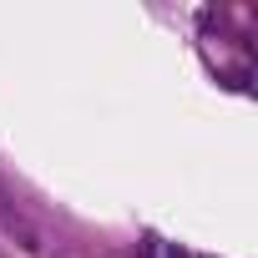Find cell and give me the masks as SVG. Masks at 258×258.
<instances>
[{
	"mask_svg": "<svg viewBox=\"0 0 258 258\" xmlns=\"http://www.w3.org/2000/svg\"><path fill=\"white\" fill-rule=\"evenodd\" d=\"M0 223H6V233H11V238H16L26 253H41V233H36V228H31L21 213H11V208H6V213H0Z\"/></svg>",
	"mask_w": 258,
	"mask_h": 258,
	"instance_id": "obj_1",
	"label": "cell"
},
{
	"mask_svg": "<svg viewBox=\"0 0 258 258\" xmlns=\"http://www.w3.org/2000/svg\"><path fill=\"white\" fill-rule=\"evenodd\" d=\"M167 258H187V253H182V248H172V253H167Z\"/></svg>",
	"mask_w": 258,
	"mask_h": 258,
	"instance_id": "obj_2",
	"label": "cell"
}]
</instances>
